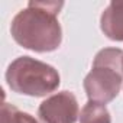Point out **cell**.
I'll return each mask as SVG.
<instances>
[{"instance_id": "obj_1", "label": "cell", "mask_w": 123, "mask_h": 123, "mask_svg": "<svg viewBox=\"0 0 123 123\" xmlns=\"http://www.w3.org/2000/svg\"><path fill=\"white\" fill-rule=\"evenodd\" d=\"M62 6V2H29L10 25L16 43L35 52L56 51L62 42V29L58 22Z\"/></svg>"}, {"instance_id": "obj_2", "label": "cell", "mask_w": 123, "mask_h": 123, "mask_svg": "<svg viewBox=\"0 0 123 123\" xmlns=\"http://www.w3.org/2000/svg\"><path fill=\"white\" fill-rule=\"evenodd\" d=\"M123 51L104 48L97 52L93 68L84 78V90L90 101L106 104L114 100L123 84Z\"/></svg>"}, {"instance_id": "obj_3", "label": "cell", "mask_w": 123, "mask_h": 123, "mask_svg": "<svg viewBox=\"0 0 123 123\" xmlns=\"http://www.w3.org/2000/svg\"><path fill=\"white\" fill-rule=\"evenodd\" d=\"M6 81L12 91L31 97L48 96L61 83L59 74L52 65L31 56H19L13 61L7 67Z\"/></svg>"}, {"instance_id": "obj_4", "label": "cell", "mask_w": 123, "mask_h": 123, "mask_svg": "<svg viewBox=\"0 0 123 123\" xmlns=\"http://www.w3.org/2000/svg\"><path fill=\"white\" fill-rule=\"evenodd\" d=\"M38 116L42 123H75L80 117L77 97L71 91H59L41 103Z\"/></svg>"}, {"instance_id": "obj_5", "label": "cell", "mask_w": 123, "mask_h": 123, "mask_svg": "<svg viewBox=\"0 0 123 123\" xmlns=\"http://www.w3.org/2000/svg\"><path fill=\"white\" fill-rule=\"evenodd\" d=\"M101 32L111 41L123 42V2H110L100 18Z\"/></svg>"}, {"instance_id": "obj_6", "label": "cell", "mask_w": 123, "mask_h": 123, "mask_svg": "<svg viewBox=\"0 0 123 123\" xmlns=\"http://www.w3.org/2000/svg\"><path fill=\"white\" fill-rule=\"evenodd\" d=\"M80 123H111V116L106 104L88 100L81 110Z\"/></svg>"}, {"instance_id": "obj_7", "label": "cell", "mask_w": 123, "mask_h": 123, "mask_svg": "<svg viewBox=\"0 0 123 123\" xmlns=\"http://www.w3.org/2000/svg\"><path fill=\"white\" fill-rule=\"evenodd\" d=\"M2 123H38L35 117L18 110L13 104L3 103L2 106Z\"/></svg>"}, {"instance_id": "obj_8", "label": "cell", "mask_w": 123, "mask_h": 123, "mask_svg": "<svg viewBox=\"0 0 123 123\" xmlns=\"http://www.w3.org/2000/svg\"><path fill=\"white\" fill-rule=\"evenodd\" d=\"M122 68H123V62H122Z\"/></svg>"}]
</instances>
